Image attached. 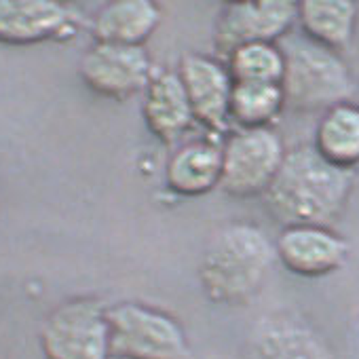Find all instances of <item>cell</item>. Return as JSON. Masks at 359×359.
<instances>
[{"mask_svg":"<svg viewBox=\"0 0 359 359\" xmlns=\"http://www.w3.org/2000/svg\"><path fill=\"white\" fill-rule=\"evenodd\" d=\"M355 187V171L330 165L313 144H300L285 158L264 193L269 214L283 226H330L342 216Z\"/></svg>","mask_w":359,"mask_h":359,"instance_id":"obj_1","label":"cell"},{"mask_svg":"<svg viewBox=\"0 0 359 359\" xmlns=\"http://www.w3.org/2000/svg\"><path fill=\"white\" fill-rule=\"evenodd\" d=\"M275 262V241L258 224L229 222L210 237L203 250L199 283L210 302L241 306L262 292Z\"/></svg>","mask_w":359,"mask_h":359,"instance_id":"obj_2","label":"cell"},{"mask_svg":"<svg viewBox=\"0 0 359 359\" xmlns=\"http://www.w3.org/2000/svg\"><path fill=\"white\" fill-rule=\"evenodd\" d=\"M279 47L285 57L281 81L285 108L294 112H323L336 104L353 102L357 85L342 53L325 49L300 32L287 34Z\"/></svg>","mask_w":359,"mask_h":359,"instance_id":"obj_3","label":"cell"},{"mask_svg":"<svg viewBox=\"0 0 359 359\" xmlns=\"http://www.w3.org/2000/svg\"><path fill=\"white\" fill-rule=\"evenodd\" d=\"M108 332L110 359H193L184 325L146 302L108 304Z\"/></svg>","mask_w":359,"mask_h":359,"instance_id":"obj_4","label":"cell"},{"mask_svg":"<svg viewBox=\"0 0 359 359\" xmlns=\"http://www.w3.org/2000/svg\"><path fill=\"white\" fill-rule=\"evenodd\" d=\"M47 359H110L108 304L95 296H74L57 304L41 325Z\"/></svg>","mask_w":359,"mask_h":359,"instance_id":"obj_5","label":"cell"},{"mask_svg":"<svg viewBox=\"0 0 359 359\" xmlns=\"http://www.w3.org/2000/svg\"><path fill=\"white\" fill-rule=\"evenodd\" d=\"M281 135L269 129H231L222 142L220 191L235 199L264 197L285 158Z\"/></svg>","mask_w":359,"mask_h":359,"instance_id":"obj_6","label":"cell"},{"mask_svg":"<svg viewBox=\"0 0 359 359\" xmlns=\"http://www.w3.org/2000/svg\"><path fill=\"white\" fill-rule=\"evenodd\" d=\"M154 72L156 68L146 47L93 41L79 60V76L85 87L112 102L142 95Z\"/></svg>","mask_w":359,"mask_h":359,"instance_id":"obj_7","label":"cell"},{"mask_svg":"<svg viewBox=\"0 0 359 359\" xmlns=\"http://www.w3.org/2000/svg\"><path fill=\"white\" fill-rule=\"evenodd\" d=\"M298 3L290 0H248L222 5L214 20V49L220 60L243 45L281 43L294 32Z\"/></svg>","mask_w":359,"mask_h":359,"instance_id":"obj_8","label":"cell"},{"mask_svg":"<svg viewBox=\"0 0 359 359\" xmlns=\"http://www.w3.org/2000/svg\"><path fill=\"white\" fill-rule=\"evenodd\" d=\"M180 81L189 95L197 127L214 137L231 133V93L233 76L218 55L187 53L177 64Z\"/></svg>","mask_w":359,"mask_h":359,"instance_id":"obj_9","label":"cell"},{"mask_svg":"<svg viewBox=\"0 0 359 359\" xmlns=\"http://www.w3.org/2000/svg\"><path fill=\"white\" fill-rule=\"evenodd\" d=\"M85 20L79 9L55 0H0V45L24 47L72 41Z\"/></svg>","mask_w":359,"mask_h":359,"instance_id":"obj_10","label":"cell"},{"mask_svg":"<svg viewBox=\"0 0 359 359\" xmlns=\"http://www.w3.org/2000/svg\"><path fill=\"white\" fill-rule=\"evenodd\" d=\"M277 262L285 271L304 279H319L340 271L348 256V241L332 226L294 224L283 226L275 239Z\"/></svg>","mask_w":359,"mask_h":359,"instance_id":"obj_11","label":"cell"},{"mask_svg":"<svg viewBox=\"0 0 359 359\" xmlns=\"http://www.w3.org/2000/svg\"><path fill=\"white\" fill-rule=\"evenodd\" d=\"M241 359H334L325 338L300 315H262L248 334Z\"/></svg>","mask_w":359,"mask_h":359,"instance_id":"obj_12","label":"cell"},{"mask_svg":"<svg viewBox=\"0 0 359 359\" xmlns=\"http://www.w3.org/2000/svg\"><path fill=\"white\" fill-rule=\"evenodd\" d=\"M222 142L199 133L180 142L165 163V187L177 197H203L220 189L222 177Z\"/></svg>","mask_w":359,"mask_h":359,"instance_id":"obj_13","label":"cell"},{"mask_svg":"<svg viewBox=\"0 0 359 359\" xmlns=\"http://www.w3.org/2000/svg\"><path fill=\"white\" fill-rule=\"evenodd\" d=\"M142 116L148 131L165 146H177L197 127L177 70L156 68L142 93Z\"/></svg>","mask_w":359,"mask_h":359,"instance_id":"obj_14","label":"cell"},{"mask_svg":"<svg viewBox=\"0 0 359 359\" xmlns=\"http://www.w3.org/2000/svg\"><path fill=\"white\" fill-rule=\"evenodd\" d=\"M163 22V9L152 0H116L102 5L91 18L95 43L144 47Z\"/></svg>","mask_w":359,"mask_h":359,"instance_id":"obj_15","label":"cell"},{"mask_svg":"<svg viewBox=\"0 0 359 359\" xmlns=\"http://www.w3.org/2000/svg\"><path fill=\"white\" fill-rule=\"evenodd\" d=\"M359 7L348 0H304L298 3V32L309 41L342 53L355 39Z\"/></svg>","mask_w":359,"mask_h":359,"instance_id":"obj_16","label":"cell"},{"mask_svg":"<svg viewBox=\"0 0 359 359\" xmlns=\"http://www.w3.org/2000/svg\"><path fill=\"white\" fill-rule=\"evenodd\" d=\"M313 148L330 165L355 171L359 165V104L342 102L321 112Z\"/></svg>","mask_w":359,"mask_h":359,"instance_id":"obj_17","label":"cell"},{"mask_svg":"<svg viewBox=\"0 0 359 359\" xmlns=\"http://www.w3.org/2000/svg\"><path fill=\"white\" fill-rule=\"evenodd\" d=\"M285 110L281 85L273 83H235L231 93L233 129H269Z\"/></svg>","mask_w":359,"mask_h":359,"instance_id":"obj_18","label":"cell"},{"mask_svg":"<svg viewBox=\"0 0 359 359\" xmlns=\"http://www.w3.org/2000/svg\"><path fill=\"white\" fill-rule=\"evenodd\" d=\"M235 83H273L281 85L285 57L279 43H252L224 57Z\"/></svg>","mask_w":359,"mask_h":359,"instance_id":"obj_19","label":"cell"}]
</instances>
